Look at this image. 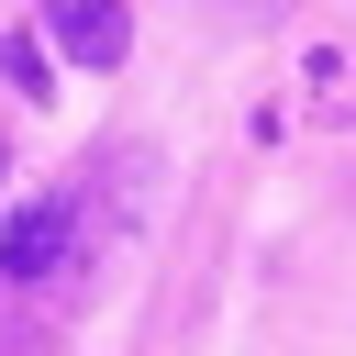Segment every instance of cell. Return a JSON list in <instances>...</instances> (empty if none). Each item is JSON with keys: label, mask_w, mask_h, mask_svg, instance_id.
Instances as JSON below:
<instances>
[{"label": "cell", "mask_w": 356, "mask_h": 356, "mask_svg": "<svg viewBox=\"0 0 356 356\" xmlns=\"http://www.w3.org/2000/svg\"><path fill=\"white\" fill-rule=\"evenodd\" d=\"M56 256H67V200H33L0 222V278H44Z\"/></svg>", "instance_id": "obj_2"}, {"label": "cell", "mask_w": 356, "mask_h": 356, "mask_svg": "<svg viewBox=\"0 0 356 356\" xmlns=\"http://www.w3.org/2000/svg\"><path fill=\"white\" fill-rule=\"evenodd\" d=\"M44 33H56V56H78V67H122V56H134V11H122V0H44Z\"/></svg>", "instance_id": "obj_1"}]
</instances>
